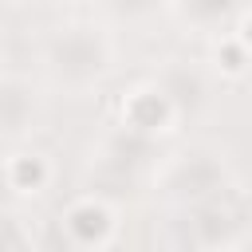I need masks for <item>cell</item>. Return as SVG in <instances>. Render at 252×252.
Returning a JSON list of instances; mask_svg holds the SVG:
<instances>
[{
	"mask_svg": "<svg viewBox=\"0 0 252 252\" xmlns=\"http://www.w3.org/2000/svg\"><path fill=\"white\" fill-rule=\"evenodd\" d=\"M114 67V43L98 24H67L43 47V71L63 91L98 87Z\"/></svg>",
	"mask_w": 252,
	"mask_h": 252,
	"instance_id": "1",
	"label": "cell"
},
{
	"mask_svg": "<svg viewBox=\"0 0 252 252\" xmlns=\"http://www.w3.org/2000/svg\"><path fill=\"white\" fill-rule=\"evenodd\" d=\"M220 185H224V161L209 150L173 154V161L165 165V193L181 201H209L220 193Z\"/></svg>",
	"mask_w": 252,
	"mask_h": 252,
	"instance_id": "2",
	"label": "cell"
},
{
	"mask_svg": "<svg viewBox=\"0 0 252 252\" xmlns=\"http://www.w3.org/2000/svg\"><path fill=\"white\" fill-rule=\"evenodd\" d=\"M177 102L158 83H138L122 98V126L134 134H169L177 122Z\"/></svg>",
	"mask_w": 252,
	"mask_h": 252,
	"instance_id": "3",
	"label": "cell"
},
{
	"mask_svg": "<svg viewBox=\"0 0 252 252\" xmlns=\"http://www.w3.org/2000/svg\"><path fill=\"white\" fill-rule=\"evenodd\" d=\"M35 118V94L24 79H0V134H24Z\"/></svg>",
	"mask_w": 252,
	"mask_h": 252,
	"instance_id": "4",
	"label": "cell"
},
{
	"mask_svg": "<svg viewBox=\"0 0 252 252\" xmlns=\"http://www.w3.org/2000/svg\"><path fill=\"white\" fill-rule=\"evenodd\" d=\"M8 165H16V169H8V181H16L20 193H39L51 177V165L43 161V154H16Z\"/></svg>",
	"mask_w": 252,
	"mask_h": 252,
	"instance_id": "5",
	"label": "cell"
},
{
	"mask_svg": "<svg viewBox=\"0 0 252 252\" xmlns=\"http://www.w3.org/2000/svg\"><path fill=\"white\" fill-rule=\"evenodd\" d=\"M173 4H177V12H181V20H185V24L213 28V24L228 12V4H232V0H173Z\"/></svg>",
	"mask_w": 252,
	"mask_h": 252,
	"instance_id": "6",
	"label": "cell"
},
{
	"mask_svg": "<svg viewBox=\"0 0 252 252\" xmlns=\"http://www.w3.org/2000/svg\"><path fill=\"white\" fill-rule=\"evenodd\" d=\"M161 4H169V0H102V8L118 20H142V16L158 12Z\"/></svg>",
	"mask_w": 252,
	"mask_h": 252,
	"instance_id": "7",
	"label": "cell"
},
{
	"mask_svg": "<svg viewBox=\"0 0 252 252\" xmlns=\"http://www.w3.org/2000/svg\"><path fill=\"white\" fill-rule=\"evenodd\" d=\"M232 35H236V39L244 43V51L252 55V12H248V16L240 20V24H236V32H232Z\"/></svg>",
	"mask_w": 252,
	"mask_h": 252,
	"instance_id": "8",
	"label": "cell"
}]
</instances>
